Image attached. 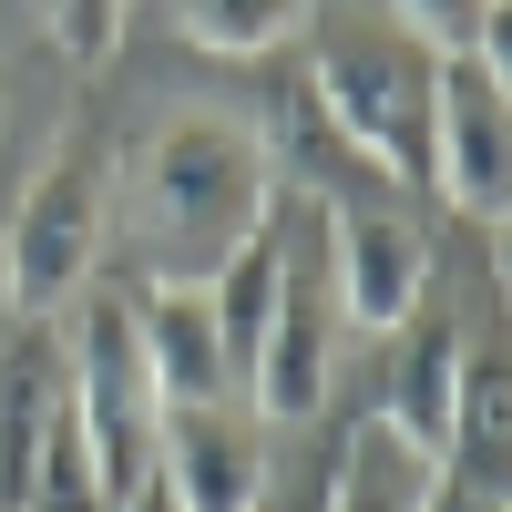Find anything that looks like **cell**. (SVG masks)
Segmentation results:
<instances>
[{
  "label": "cell",
  "mask_w": 512,
  "mask_h": 512,
  "mask_svg": "<svg viewBox=\"0 0 512 512\" xmlns=\"http://www.w3.org/2000/svg\"><path fill=\"white\" fill-rule=\"evenodd\" d=\"M123 216L154 277L205 287L226 256L277 216V144L236 113H175L123 154Z\"/></svg>",
  "instance_id": "obj_1"
},
{
  "label": "cell",
  "mask_w": 512,
  "mask_h": 512,
  "mask_svg": "<svg viewBox=\"0 0 512 512\" xmlns=\"http://www.w3.org/2000/svg\"><path fill=\"white\" fill-rule=\"evenodd\" d=\"M308 103L390 195H431V103H441V52L379 0H328L308 11Z\"/></svg>",
  "instance_id": "obj_2"
},
{
  "label": "cell",
  "mask_w": 512,
  "mask_h": 512,
  "mask_svg": "<svg viewBox=\"0 0 512 512\" xmlns=\"http://www.w3.org/2000/svg\"><path fill=\"white\" fill-rule=\"evenodd\" d=\"M103 216H113V175H103L93 113H72L62 154L21 185L11 226H0V308L11 318H52L62 297H82V277L103 267Z\"/></svg>",
  "instance_id": "obj_3"
},
{
  "label": "cell",
  "mask_w": 512,
  "mask_h": 512,
  "mask_svg": "<svg viewBox=\"0 0 512 512\" xmlns=\"http://www.w3.org/2000/svg\"><path fill=\"white\" fill-rule=\"evenodd\" d=\"M62 369H72V420H82V441H93V472L123 502L154 472V420H164L144 338H134V297H93V318H82V338L62 349Z\"/></svg>",
  "instance_id": "obj_4"
},
{
  "label": "cell",
  "mask_w": 512,
  "mask_h": 512,
  "mask_svg": "<svg viewBox=\"0 0 512 512\" xmlns=\"http://www.w3.org/2000/svg\"><path fill=\"white\" fill-rule=\"evenodd\" d=\"M318 267H328V308L338 328H410L431 297V236L400 205H318Z\"/></svg>",
  "instance_id": "obj_5"
},
{
  "label": "cell",
  "mask_w": 512,
  "mask_h": 512,
  "mask_svg": "<svg viewBox=\"0 0 512 512\" xmlns=\"http://www.w3.org/2000/svg\"><path fill=\"white\" fill-rule=\"evenodd\" d=\"M328 349H338V308H328L318 236L287 226L277 308H267V328H256V359H246V410H256V420H318V400H328Z\"/></svg>",
  "instance_id": "obj_6"
},
{
  "label": "cell",
  "mask_w": 512,
  "mask_h": 512,
  "mask_svg": "<svg viewBox=\"0 0 512 512\" xmlns=\"http://www.w3.org/2000/svg\"><path fill=\"white\" fill-rule=\"evenodd\" d=\"M431 195H451L461 216H482V226L512 205V103H502V62H492V52H451V62H441Z\"/></svg>",
  "instance_id": "obj_7"
},
{
  "label": "cell",
  "mask_w": 512,
  "mask_h": 512,
  "mask_svg": "<svg viewBox=\"0 0 512 512\" xmlns=\"http://www.w3.org/2000/svg\"><path fill=\"white\" fill-rule=\"evenodd\" d=\"M154 482L185 512H256L267 502V420L246 400H195L154 420Z\"/></svg>",
  "instance_id": "obj_8"
},
{
  "label": "cell",
  "mask_w": 512,
  "mask_h": 512,
  "mask_svg": "<svg viewBox=\"0 0 512 512\" xmlns=\"http://www.w3.org/2000/svg\"><path fill=\"white\" fill-rule=\"evenodd\" d=\"M134 338H144V369H154V400H164V410L246 400L226 338H216V308H205V287H175V277L134 287Z\"/></svg>",
  "instance_id": "obj_9"
},
{
  "label": "cell",
  "mask_w": 512,
  "mask_h": 512,
  "mask_svg": "<svg viewBox=\"0 0 512 512\" xmlns=\"http://www.w3.org/2000/svg\"><path fill=\"white\" fill-rule=\"evenodd\" d=\"M62 390H72V369H62L52 318H11V338H0V512H21L31 451H41V431H52Z\"/></svg>",
  "instance_id": "obj_10"
},
{
  "label": "cell",
  "mask_w": 512,
  "mask_h": 512,
  "mask_svg": "<svg viewBox=\"0 0 512 512\" xmlns=\"http://www.w3.org/2000/svg\"><path fill=\"white\" fill-rule=\"evenodd\" d=\"M400 349H390V390H379V431H400L410 451H431L441 461V441H451V400H461V328L431 308V318H410V328H390Z\"/></svg>",
  "instance_id": "obj_11"
},
{
  "label": "cell",
  "mask_w": 512,
  "mask_h": 512,
  "mask_svg": "<svg viewBox=\"0 0 512 512\" xmlns=\"http://www.w3.org/2000/svg\"><path fill=\"white\" fill-rule=\"evenodd\" d=\"M451 472L431 451H410L400 431H379V420H349V441L328 451V492L318 512H441Z\"/></svg>",
  "instance_id": "obj_12"
},
{
  "label": "cell",
  "mask_w": 512,
  "mask_h": 512,
  "mask_svg": "<svg viewBox=\"0 0 512 512\" xmlns=\"http://www.w3.org/2000/svg\"><path fill=\"white\" fill-rule=\"evenodd\" d=\"M441 472H461V492H482V502L512 492V369L482 359V349L461 359V400H451Z\"/></svg>",
  "instance_id": "obj_13"
},
{
  "label": "cell",
  "mask_w": 512,
  "mask_h": 512,
  "mask_svg": "<svg viewBox=\"0 0 512 512\" xmlns=\"http://www.w3.org/2000/svg\"><path fill=\"white\" fill-rule=\"evenodd\" d=\"M308 11H318V0H175L185 41H195V52H216V62H267V52H287V41L308 31Z\"/></svg>",
  "instance_id": "obj_14"
},
{
  "label": "cell",
  "mask_w": 512,
  "mask_h": 512,
  "mask_svg": "<svg viewBox=\"0 0 512 512\" xmlns=\"http://www.w3.org/2000/svg\"><path fill=\"white\" fill-rule=\"evenodd\" d=\"M390 21H410L431 52L451 62V52H492V21H502V0H379Z\"/></svg>",
  "instance_id": "obj_15"
},
{
  "label": "cell",
  "mask_w": 512,
  "mask_h": 512,
  "mask_svg": "<svg viewBox=\"0 0 512 512\" xmlns=\"http://www.w3.org/2000/svg\"><path fill=\"white\" fill-rule=\"evenodd\" d=\"M123 11H134V0H41V21H52L72 72H103V52L123 41Z\"/></svg>",
  "instance_id": "obj_16"
},
{
  "label": "cell",
  "mask_w": 512,
  "mask_h": 512,
  "mask_svg": "<svg viewBox=\"0 0 512 512\" xmlns=\"http://www.w3.org/2000/svg\"><path fill=\"white\" fill-rule=\"evenodd\" d=\"M113 512H185V502H175V492H164V482H154V472H144V482H134V492H123V502H113Z\"/></svg>",
  "instance_id": "obj_17"
},
{
  "label": "cell",
  "mask_w": 512,
  "mask_h": 512,
  "mask_svg": "<svg viewBox=\"0 0 512 512\" xmlns=\"http://www.w3.org/2000/svg\"><path fill=\"white\" fill-rule=\"evenodd\" d=\"M0 338H11V308H0Z\"/></svg>",
  "instance_id": "obj_18"
}]
</instances>
